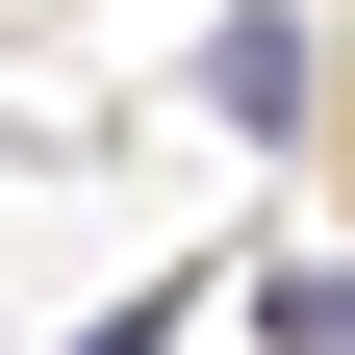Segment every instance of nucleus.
Segmentation results:
<instances>
[{
  "label": "nucleus",
  "instance_id": "f257e3e1",
  "mask_svg": "<svg viewBox=\"0 0 355 355\" xmlns=\"http://www.w3.org/2000/svg\"><path fill=\"white\" fill-rule=\"evenodd\" d=\"M76 355H178V304H102V330H76Z\"/></svg>",
  "mask_w": 355,
  "mask_h": 355
}]
</instances>
